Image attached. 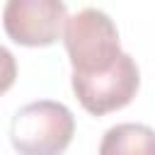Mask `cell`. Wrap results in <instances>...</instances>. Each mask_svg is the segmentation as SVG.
I'll list each match as a JSON object with an SVG mask.
<instances>
[{
	"label": "cell",
	"instance_id": "6da1fadb",
	"mask_svg": "<svg viewBox=\"0 0 155 155\" xmlns=\"http://www.w3.org/2000/svg\"><path fill=\"white\" fill-rule=\"evenodd\" d=\"M63 44L73 65V73L92 75L111 68L124 53L119 41V29L114 19L97 10L82 7L63 24Z\"/></svg>",
	"mask_w": 155,
	"mask_h": 155
},
{
	"label": "cell",
	"instance_id": "7a4b0ae2",
	"mask_svg": "<svg viewBox=\"0 0 155 155\" xmlns=\"http://www.w3.org/2000/svg\"><path fill=\"white\" fill-rule=\"evenodd\" d=\"M75 133V116L63 102L24 104L10 124V143L19 155H61Z\"/></svg>",
	"mask_w": 155,
	"mask_h": 155
},
{
	"label": "cell",
	"instance_id": "3957f363",
	"mask_svg": "<svg viewBox=\"0 0 155 155\" xmlns=\"http://www.w3.org/2000/svg\"><path fill=\"white\" fill-rule=\"evenodd\" d=\"M70 85L85 111L94 116H104L109 111L124 109L136 97L140 85V73L136 61L128 53H121L116 63L102 73H92V75L73 73Z\"/></svg>",
	"mask_w": 155,
	"mask_h": 155
},
{
	"label": "cell",
	"instance_id": "277c9868",
	"mask_svg": "<svg viewBox=\"0 0 155 155\" xmlns=\"http://www.w3.org/2000/svg\"><path fill=\"white\" fill-rule=\"evenodd\" d=\"M68 7L61 0H10L2 10V27L15 44L51 46L63 34Z\"/></svg>",
	"mask_w": 155,
	"mask_h": 155
},
{
	"label": "cell",
	"instance_id": "5b68a950",
	"mask_svg": "<svg viewBox=\"0 0 155 155\" xmlns=\"http://www.w3.org/2000/svg\"><path fill=\"white\" fill-rule=\"evenodd\" d=\"M99 155H155V133L145 124H116L102 136Z\"/></svg>",
	"mask_w": 155,
	"mask_h": 155
},
{
	"label": "cell",
	"instance_id": "8992f818",
	"mask_svg": "<svg viewBox=\"0 0 155 155\" xmlns=\"http://www.w3.org/2000/svg\"><path fill=\"white\" fill-rule=\"evenodd\" d=\"M15 78H17V61L5 46H0V94H5L15 85Z\"/></svg>",
	"mask_w": 155,
	"mask_h": 155
}]
</instances>
